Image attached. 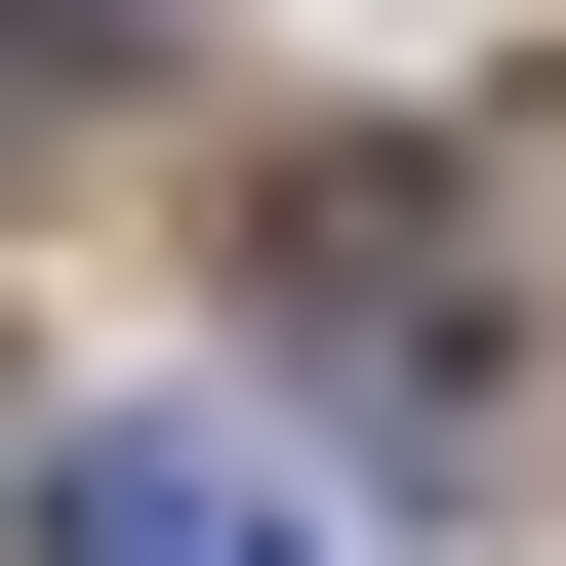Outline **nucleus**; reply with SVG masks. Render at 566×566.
Wrapping results in <instances>:
<instances>
[{"label": "nucleus", "mask_w": 566, "mask_h": 566, "mask_svg": "<svg viewBox=\"0 0 566 566\" xmlns=\"http://www.w3.org/2000/svg\"><path fill=\"white\" fill-rule=\"evenodd\" d=\"M41 566H283V526H243V446L122 405V446H41Z\"/></svg>", "instance_id": "f257e3e1"}]
</instances>
